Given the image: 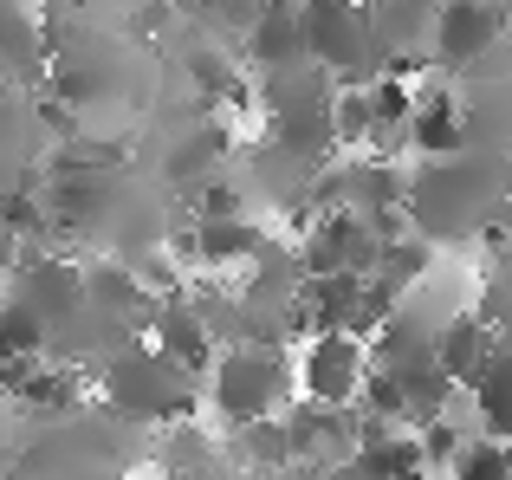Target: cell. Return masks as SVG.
Instances as JSON below:
<instances>
[{"mask_svg": "<svg viewBox=\"0 0 512 480\" xmlns=\"http://www.w3.org/2000/svg\"><path fill=\"white\" fill-rule=\"evenodd\" d=\"M512 221V156L461 150V156H428V169L409 182V228L422 240H493Z\"/></svg>", "mask_w": 512, "mask_h": 480, "instance_id": "2", "label": "cell"}, {"mask_svg": "<svg viewBox=\"0 0 512 480\" xmlns=\"http://www.w3.org/2000/svg\"><path fill=\"white\" fill-rule=\"evenodd\" d=\"M428 260H435V240L402 234V240H389V247H383V266H376V279H383L389 292H409L415 279L428 273Z\"/></svg>", "mask_w": 512, "mask_h": 480, "instance_id": "25", "label": "cell"}, {"mask_svg": "<svg viewBox=\"0 0 512 480\" xmlns=\"http://www.w3.org/2000/svg\"><path fill=\"white\" fill-rule=\"evenodd\" d=\"M240 52H247L260 72L305 65V59H312V39H305V0H266L260 26H253V39H247Z\"/></svg>", "mask_w": 512, "mask_h": 480, "instance_id": "16", "label": "cell"}, {"mask_svg": "<svg viewBox=\"0 0 512 480\" xmlns=\"http://www.w3.org/2000/svg\"><path fill=\"white\" fill-rule=\"evenodd\" d=\"M286 390H292V370H286V357H279V344H234V351L214 364V409H221L234 429L279 416Z\"/></svg>", "mask_w": 512, "mask_h": 480, "instance_id": "7", "label": "cell"}, {"mask_svg": "<svg viewBox=\"0 0 512 480\" xmlns=\"http://www.w3.org/2000/svg\"><path fill=\"white\" fill-rule=\"evenodd\" d=\"M415 435H422V455H428V468H454V461L467 455L461 429H454L448 416H441V422H428V429H415Z\"/></svg>", "mask_w": 512, "mask_h": 480, "instance_id": "29", "label": "cell"}, {"mask_svg": "<svg viewBox=\"0 0 512 480\" xmlns=\"http://www.w3.org/2000/svg\"><path fill=\"white\" fill-rule=\"evenodd\" d=\"M182 85L195 91V104H247V85H240L234 59H227V39L201 33L182 46Z\"/></svg>", "mask_w": 512, "mask_h": 480, "instance_id": "17", "label": "cell"}, {"mask_svg": "<svg viewBox=\"0 0 512 480\" xmlns=\"http://www.w3.org/2000/svg\"><path fill=\"white\" fill-rule=\"evenodd\" d=\"M376 7V26H383V46H389V65L396 72H422L435 59V33H441V13L448 0H370Z\"/></svg>", "mask_w": 512, "mask_h": 480, "instance_id": "12", "label": "cell"}, {"mask_svg": "<svg viewBox=\"0 0 512 480\" xmlns=\"http://www.w3.org/2000/svg\"><path fill=\"white\" fill-rule=\"evenodd\" d=\"M500 325H493L487 312H448V325H441V370H448L461 390H474L480 377H487V364L500 357Z\"/></svg>", "mask_w": 512, "mask_h": 480, "instance_id": "15", "label": "cell"}, {"mask_svg": "<svg viewBox=\"0 0 512 480\" xmlns=\"http://www.w3.org/2000/svg\"><path fill=\"white\" fill-rule=\"evenodd\" d=\"M454 480H512V442H500V435L467 442V455L454 461Z\"/></svg>", "mask_w": 512, "mask_h": 480, "instance_id": "27", "label": "cell"}, {"mask_svg": "<svg viewBox=\"0 0 512 480\" xmlns=\"http://www.w3.org/2000/svg\"><path fill=\"white\" fill-rule=\"evenodd\" d=\"M52 46V98H46V130L59 124L65 137H91V117H130L156 111V52L143 33H130L117 13L78 7L72 20H46Z\"/></svg>", "mask_w": 512, "mask_h": 480, "instance_id": "1", "label": "cell"}, {"mask_svg": "<svg viewBox=\"0 0 512 480\" xmlns=\"http://www.w3.org/2000/svg\"><path fill=\"white\" fill-rule=\"evenodd\" d=\"M409 143H415L422 156H461V150H467L461 91H448V85L422 91V104H415V117H409Z\"/></svg>", "mask_w": 512, "mask_h": 480, "instance_id": "19", "label": "cell"}, {"mask_svg": "<svg viewBox=\"0 0 512 480\" xmlns=\"http://www.w3.org/2000/svg\"><path fill=\"white\" fill-rule=\"evenodd\" d=\"M273 480H338V474H325V468H286V474H273Z\"/></svg>", "mask_w": 512, "mask_h": 480, "instance_id": "32", "label": "cell"}, {"mask_svg": "<svg viewBox=\"0 0 512 480\" xmlns=\"http://www.w3.org/2000/svg\"><path fill=\"white\" fill-rule=\"evenodd\" d=\"M454 91H461V117H467V150L512 156V39L493 46L480 65H467L454 78Z\"/></svg>", "mask_w": 512, "mask_h": 480, "instance_id": "8", "label": "cell"}, {"mask_svg": "<svg viewBox=\"0 0 512 480\" xmlns=\"http://www.w3.org/2000/svg\"><path fill=\"white\" fill-rule=\"evenodd\" d=\"M156 344L175 357L182 370H195V377H208V364H221V338H214L208 312H201V299H163V312H156Z\"/></svg>", "mask_w": 512, "mask_h": 480, "instance_id": "14", "label": "cell"}, {"mask_svg": "<svg viewBox=\"0 0 512 480\" xmlns=\"http://www.w3.org/2000/svg\"><path fill=\"white\" fill-rule=\"evenodd\" d=\"M13 403H20L26 416H39V422H72L78 403H85V370H78V364H59V357H46V364L33 370V383H26Z\"/></svg>", "mask_w": 512, "mask_h": 480, "instance_id": "20", "label": "cell"}, {"mask_svg": "<svg viewBox=\"0 0 512 480\" xmlns=\"http://www.w3.org/2000/svg\"><path fill=\"white\" fill-rule=\"evenodd\" d=\"M305 39L338 85H376L396 72L370 0H305Z\"/></svg>", "mask_w": 512, "mask_h": 480, "instance_id": "5", "label": "cell"}, {"mask_svg": "<svg viewBox=\"0 0 512 480\" xmlns=\"http://www.w3.org/2000/svg\"><path fill=\"white\" fill-rule=\"evenodd\" d=\"M234 468H240V474H260V480L299 468L286 416H266V422H247V429H234Z\"/></svg>", "mask_w": 512, "mask_h": 480, "instance_id": "22", "label": "cell"}, {"mask_svg": "<svg viewBox=\"0 0 512 480\" xmlns=\"http://www.w3.org/2000/svg\"><path fill=\"white\" fill-rule=\"evenodd\" d=\"M195 383L201 377L175 364L163 344H130V351L104 370V409L137 422V429H150V422H188L195 403H201Z\"/></svg>", "mask_w": 512, "mask_h": 480, "instance_id": "4", "label": "cell"}, {"mask_svg": "<svg viewBox=\"0 0 512 480\" xmlns=\"http://www.w3.org/2000/svg\"><path fill=\"white\" fill-rule=\"evenodd\" d=\"M7 85H26L33 91L39 78H52V46H46V26L33 20L26 0H7Z\"/></svg>", "mask_w": 512, "mask_h": 480, "instance_id": "21", "label": "cell"}, {"mask_svg": "<svg viewBox=\"0 0 512 480\" xmlns=\"http://www.w3.org/2000/svg\"><path fill=\"white\" fill-rule=\"evenodd\" d=\"M150 176L163 189H195V182L221 176V163L234 156V130L221 117H208V104H188V111H156V130H150Z\"/></svg>", "mask_w": 512, "mask_h": 480, "instance_id": "6", "label": "cell"}, {"mask_svg": "<svg viewBox=\"0 0 512 480\" xmlns=\"http://www.w3.org/2000/svg\"><path fill=\"white\" fill-rule=\"evenodd\" d=\"M85 305H91V286H85L78 266H65V260H26L20 273H13L7 312H0V351L46 357L52 338H59Z\"/></svg>", "mask_w": 512, "mask_h": 480, "instance_id": "3", "label": "cell"}, {"mask_svg": "<svg viewBox=\"0 0 512 480\" xmlns=\"http://www.w3.org/2000/svg\"><path fill=\"white\" fill-rule=\"evenodd\" d=\"M182 7H188V20H195L201 33L240 39V46H247L253 26H260V13H266V0H182Z\"/></svg>", "mask_w": 512, "mask_h": 480, "instance_id": "23", "label": "cell"}, {"mask_svg": "<svg viewBox=\"0 0 512 480\" xmlns=\"http://www.w3.org/2000/svg\"><path fill=\"white\" fill-rule=\"evenodd\" d=\"M506 33H512L506 0H448L441 33H435V65L448 78H461L467 65H480L493 46H506Z\"/></svg>", "mask_w": 512, "mask_h": 480, "instance_id": "9", "label": "cell"}, {"mask_svg": "<svg viewBox=\"0 0 512 480\" xmlns=\"http://www.w3.org/2000/svg\"><path fill=\"white\" fill-rule=\"evenodd\" d=\"M266 143H279V150L292 156V163L318 169L325 176L331 169V150H338V98H318V104H292V111L266 117Z\"/></svg>", "mask_w": 512, "mask_h": 480, "instance_id": "13", "label": "cell"}, {"mask_svg": "<svg viewBox=\"0 0 512 480\" xmlns=\"http://www.w3.org/2000/svg\"><path fill=\"white\" fill-rule=\"evenodd\" d=\"M474 396H480V422H487V435L512 442V344H500V357H493L487 377L474 383Z\"/></svg>", "mask_w": 512, "mask_h": 480, "instance_id": "24", "label": "cell"}, {"mask_svg": "<svg viewBox=\"0 0 512 480\" xmlns=\"http://www.w3.org/2000/svg\"><path fill=\"white\" fill-rule=\"evenodd\" d=\"M286 429H292V455H299V468L338 474L344 461L363 455L357 403H350V409H331V403H312V396H299V403L286 409Z\"/></svg>", "mask_w": 512, "mask_h": 480, "instance_id": "10", "label": "cell"}, {"mask_svg": "<svg viewBox=\"0 0 512 480\" xmlns=\"http://www.w3.org/2000/svg\"><path fill=\"white\" fill-rule=\"evenodd\" d=\"M260 247H266V234L253 228L247 215L195 221L188 234H175V253H182V260H201V266H234V260H253Z\"/></svg>", "mask_w": 512, "mask_h": 480, "instance_id": "18", "label": "cell"}, {"mask_svg": "<svg viewBox=\"0 0 512 480\" xmlns=\"http://www.w3.org/2000/svg\"><path fill=\"white\" fill-rule=\"evenodd\" d=\"M338 137L344 143H376V98H370V85H344L338 91Z\"/></svg>", "mask_w": 512, "mask_h": 480, "instance_id": "28", "label": "cell"}, {"mask_svg": "<svg viewBox=\"0 0 512 480\" xmlns=\"http://www.w3.org/2000/svg\"><path fill=\"white\" fill-rule=\"evenodd\" d=\"M72 7H98V13H156L169 0H72Z\"/></svg>", "mask_w": 512, "mask_h": 480, "instance_id": "31", "label": "cell"}, {"mask_svg": "<svg viewBox=\"0 0 512 480\" xmlns=\"http://www.w3.org/2000/svg\"><path fill=\"white\" fill-rule=\"evenodd\" d=\"M299 383H305V396H312V403H331V409L363 403V383H370L363 338H350V331H318V338L305 344Z\"/></svg>", "mask_w": 512, "mask_h": 480, "instance_id": "11", "label": "cell"}, {"mask_svg": "<svg viewBox=\"0 0 512 480\" xmlns=\"http://www.w3.org/2000/svg\"><path fill=\"white\" fill-rule=\"evenodd\" d=\"M506 7H512V0H506Z\"/></svg>", "mask_w": 512, "mask_h": 480, "instance_id": "33", "label": "cell"}, {"mask_svg": "<svg viewBox=\"0 0 512 480\" xmlns=\"http://www.w3.org/2000/svg\"><path fill=\"white\" fill-rule=\"evenodd\" d=\"M480 312H487L493 325H500V338L512 344V286H506V279H493V286H487V305H480Z\"/></svg>", "mask_w": 512, "mask_h": 480, "instance_id": "30", "label": "cell"}, {"mask_svg": "<svg viewBox=\"0 0 512 480\" xmlns=\"http://www.w3.org/2000/svg\"><path fill=\"white\" fill-rule=\"evenodd\" d=\"M163 468H169V474H208V468H214V442L195 429V422H169Z\"/></svg>", "mask_w": 512, "mask_h": 480, "instance_id": "26", "label": "cell"}]
</instances>
